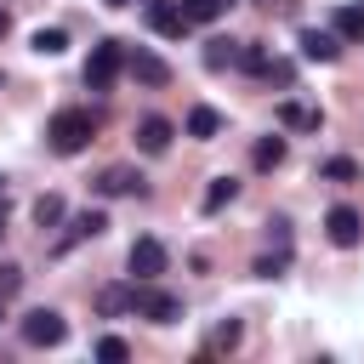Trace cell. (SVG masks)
Wrapping results in <instances>:
<instances>
[{
    "instance_id": "1",
    "label": "cell",
    "mask_w": 364,
    "mask_h": 364,
    "mask_svg": "<svg viewBox=\"0 0 364 364\" xmlns=\"http://www.w3.org/2000/svg\"><path fill=\"white\" fill-rule=\"evenodd\" d=\"M91 131H97L91 108H57V114H51V125H46V142H51V154L74 159V154H85V148H91Z\"/></svg>"
},
{
    "instance_id": "2",
    "label": "cell",
    "mask_w": 364,
    "mask_h": 364,
    "mask_svg": "<svg viewBox=\"0 0 364 364\" xmlns=\"http://www.w3.org/2000/svg\"><path fill=\"white\" fill-rule=\"evenodd\" d=\"M131 313H142V318H154V324H176V318H182V301H176L171 290H159L154 279H136V284H131Z\"/></svg>"
},
{
    "instance_id": "3",
    "label": "cell",
    "mask_w": 364,
    "mask_h": 364,
    "mask_svg": "<svg viewBox=\"0 0 364 364\" xmlns=\"http://www.w3.org/2000/svg\"><path fill=\"white\" fill-rule=\"evenodd\" d=\"M119 68H125V46H119V40H97L91 57H85V85H91V91H108V85L119 80Z\"/></svg>"
},
{
    "instance_id": "4",
    "label": "cell",
    "mask_w": 364,
    "mask_h": 364,
    "mask_svg": "<svg viewBox=\"0 0 364 364\" xmlns=\"http://www.w3.org/2000/svg\"><path fill=\"white\" fill-rule=\"evenodd\" d=\"M23 341L28 347H63L68 341V318L51 313V307H34V313H23Z\"/></svg>"
},
{
    "instance_id": "5",
    "label": "cell",
    "mask_w": 364,
    "mask_h": 364,
    "mask_svg": "<svg viewBox=\"0 0 364 364\" xmlns=\"http://www.w3.org/2000/svg\"><path fill=\"white\" fill-rule=\"evenodd\" d=\"M324 233H330V245H336V250H353V245L364 239V216H358L353 205H330V216H324Z\"/></svg>"
},
{
    "instance_id": "6",
    "label": "cell",
    "mask_w": 364,
    "mask_h": 364,
    "mask_svg": "<svg viewBox=\"0 0 364 364\" xmlns=\"http://www.w3.org/2000/svg\"><path fill=\"white\" fill-rule=\"evenodd\" d=\"M125 74L136 80V85H148V91H159L165 80H171V68H165V57H154V51H125Z\"/></svg>"
},
{
    "instance_id": "7",
    "label": "cell",
    "mask_w": 364,
    "mask_h": 364,
    "mask_svg": "<svg viewBox=\"0 0 364 364\" xmlns=\"http://www.w3.org/2000/svg\"><path fill=\"white\" fill-rule=\"evenodd\" d=\"M125 267H131V279H159L165 273V245L159 239H136L131 256H125Z\"/></svg>"
},
{
    "instance_id": "8",
    "label": "cell",
    "mask_w": 364,
    "mask_h": 364,
    "mask_svg": "<svg viewBox=\"0 0 364 364\" xmlns=\"http://www.w3.org/2000/svg\"><path fill=\"white\" fill-rule=\"evenodd\" d=\"M171 136H176V125H171L165 114H142V119H136V148H142V154H165Z\"/></svg>"
},
{
    "instance_id": "9",
    "label": "cell",
    "mask_w": 364,
    "mask_h": 364,
    "mask_svg": "<svg viewBox=\"0 0 364 364\" xmlns=\"http://www.w3.org/2000/svg\"><path fill=\"white\" fill-rule=\"evenodd\" d=\"M148 23H154V34H165V40H182L193 23L182 17V6H171V0H148Z\"/></svg>"
},
{
    "instance_id": "10",
    "label": "cell",
    "mask_w": 364,
    "mask_h": 364,
    "mask_svg": "<svg viewBox=\"0 0 364 364\" xmlns=\"http://www.w3.org/2000/svg\"><path fill=\"white\" fill-rule=\"evenodd\" d=\"M296 46H301V57H307V63H336V57H341L336 34H324V28H301V34H296Z\"/></svg>"
},
{
    "instance_id": "11",
    "label": "cell",
    "mask_w": 364,
    "mask_h": 364,
    "mask_svg": "<svg viewBox=\"0 0 364 364\" xmlns=\"http://www.w3.org/2000/svg\"><path fill=\"white\" fill-rule=\"evenodd\" d=\"M97 193H102V199H119V193H142V176H136L131 165H108V171L97 176Z\"/></svg>"
},
{
    "instance_id": "12",
    "label": "cell",
    "mask_w": 364,
    "mask_h": 364,
    "mask_svg": "<svg viewBox=\"0 0 364 364\" xmlns=\"http://www.w3.org/2000/svg\"><path fill=\"white\" fill-rule=\"evenodd\" d=\"M102 228H108V216H102V210H80V216H74V222H68V233H63V239H57V250H74V245H80V239H97V233H102Z\"/></svg>"
},
{
    "instance_id": "13",
    "label": "cell",
    "mask_w": 364,
    "mask_h": 364,
    "mask_svg": "<svg viewBox=\"0 0 364 364\" xmlns=\"http://www.w3.org/2000/svg\"><path fill=\"white\" fill-rule=\"evenodd\" d=\"M233 63H239V40H228V34L205 40V68H210V74H222V68H233Z\"/></svg>"
},
{
    "instance_id": "14",
    "label": "cell",
    "mask_w": 364,
    "mask_h": 364,
    "mask_svg": "<svg viewBox=\"0 0 364 364\" xmlns=\"http://www.w3.org/2000/svg\"><path fill=\"white\" fill-rule=\"evenodd\" d=\"M233 199H239V182H233V176H210V188H205L199 205H205V216H216V210L233 205Z\"/></svg>"
},
{
    "instance_id": "15",
    "label": "cell",
    "mask_w": 364,
    "mask_h": 364,
    "mask_svg": "<svg viewBox=\"0 0 364 364\" xmlns=\"http://www.w3.org/2000/svg\"><path fill=\"white\" fill-rule=\"evenodd\" d=\"M97 313H102V318L131 313V284H102V290H97Z\"/></svg>"
},
{
    "instance_id": "16",
    "label": "cell",
    "mask_w": 364,
    "mask_h": 364,
    "mask_svg": "<svg viewBox=\"0 0 364 364\" xmlns=\"http://www.w3.org/2000/svg\"><path fill=\"white\" fill-rule=\"evenodd\" d=\"M250 165H256V171H273V165H284V136H256V148H250Z\"/></svg>"
},
{
    "instance_id": "17",
    "label": "cell",
    "mask_w": 364,
    "mask_h": 364,
    "mask_svg": "<svg viewBox=\"0 0 364 364\" xmlns=\"http://www.w3.org/2000/svg\"><path fill=\"white\" fill-rule=\"evenodd\" d=\"M336 40H364V6H336Z\"/></svg>"
},
{
    "instance_id": "18",
    "label": "cell",
    "mask_w": 364,
    "mask_h": 364,
    "mask_svg": "<svg viewBox=\"0 0 364 364\" xmlns=\"http://www.w3.org/2000/svg\"><path fill=\"white\" fill-rule=\"evenodd\" d=\"M279 119L296 125V131H318V125H324V114H318V108H301V102H279Z\"/></svg>"
},
{
    "instance_id": "19",
    "label": "cell",
    "mask_w": 364,
    "mask_h": 364,
    "mask_svg": "<svg viewBox=\"0 0 364 364\" xmlns=\"http://www.w3.org/2000/svg\"><path fill=\"white\" fill-rule=\"evenodd\" d=\"M216 131H222V114H216V108H193V114H188V136H199V142H210Z\"/></svg>"
},
{
    "instance_id": "20",
    "label": "cell",
    "mask_w": 364,
    "mask_h": 364,
    "mask_svg": "<svg viewBox=\"0 0 364 364\" xmlns=\"http://www.w3.org/2000/svg\"><path fill=\"white\" fill-rule=\"evenodd\" d=\"M233 0H182V17L188 23H210V17H222Z\"/></svg>"
},
{
    "instance_id": "21",
    "label": "cell",
    "mask_w": 364,
    "mask_h": 364,
    "mask_svg": "<svg viewBox=\"0 0 364 364\" xmlns=\"http://www.w3.org/2000/svg\"><path fill=\"white\" fill-rule=\"evenodd\" d=\"M34 51H40V57H63V51H68V34H63V28H34Z\"/></svg>"
},
{
    "instance_id": "22",
    "label": "cell",
    "mask_w": 364,
    "mask_h": 364,
    "mask_svg": "<svg viewBox=\"0 0 364 364\" xmlns=\"http://www.w3.org/2000/svg\"><path fill=\"white\" fill-rule=\"evenodd\" d=\"M239 341H245V330H239V318H222V324L210 330V347H216V353H233Z\"/></svg>"
},
{
    "instance_id": "23",
    "label": "cell",
    "mask_w": 364,
    "mask_h": 364,
    "mask_svg": "<svg viewBox=\"0 0 364 364\" xmlns=\"http://www.w3.org/2000/svg\"><path fill=\"white\" fill-rule=\"evenodd\" d=\"M34 222H40V228H57V222H63V199H57V193H40V199H34Z\"/></svg>"
},
{
    "instance_id": "24",
    "label": "cell",
    "mask_w": 364,
    "mask_h": 364,
    "mask_svg": "<svg viewBox=\"0 0 364 364\" xmlns=\"http://www.w3.org/2000/svg\"><path fill=\"white\" fill-rule=\"evenodd\" d=\"M262 80H267V85H296V63H284V57H267Z\"/></svg>"
},
{
    "instance_id": "25",
    "label": "cell",
    "mask_w": 364,
    "mask_h": 364,
    "mask_svg": "<svg viewBox=\"0 0 364 364\" xmlns=\"http://www.w3.org/2000/svg\"><path fill=\"white\" fill-rule=\"evenodd\" d=\"M318 176H324V182H358V165H353V159H324Z\"/></svg>"
},
{
    "instance_id": "26",
    "label": "cell",
    "mask_w": 364,
    "mask_h": 364,
    "mask_svg": "<svg viewBox=\"0 0 364 364\" xmlns=\"http://www.w3.org/2000/svg\"><path fill=\"white\" fill-rule=\"evenodd\" d=\"M97 358H102V364H125V358H131V347H125L119 336H102V341H97Z\"/></svg>"
},
{
    "instance_id": "27",
    "label": "cell",
    "mask_w": 364,
    "mask_h": 364,
    "mask_svg": "<svg viewBox=\"0 0 364 364\" xmlns=\"http://www.w3.org/2000/svg\"><path fill=\"white\" fill-rule=\"evenodd\" d=\"M17 290H23V267L17 262H0V301H11Z\"/></svg>"
},
{
    "instance_id": "28",
    "label": "cell",
    "mask_w": 364,
    "mask_h": 364,
    "mask_svg": "<svg viewBox=\"0 0 364 364\" xmlns=\"http://www.w3.org/2000/svg\"><path fill=\"white\" fill-rule=\"evenodd\" d=\"M239 68H245V74H262V68H267V51H262V46H239Z\"/></svg>"
},
{
    "instance_id": "29",
    "label": "cell",
    "mask_w": 364,
    "mask_h": 364,
    "mask_svg": "<svg viewBox=\"0 0 364 364\" xmlns=\"http://www.w3.org/2000/svg\"><path fill=\"white\" fill-rule=\"evenodd\" d=\"M284 267H290V250H279V256H262V262H256V279H279Z\"/></svg>"
},
{
    "instance_id": "30",
    "label": "cell",
    "mask_w": 364,
    "mask_h": 364,
    "mask_svg": "<svg viewBox=\"0 0 364 364\" xmlns=\"http://www.w3.org/2000/svg\"><path fill=\"white\" fill-rule=\"evenodd\" d=\"M6 205H11V188H6V176H0V210H6Z\"/></svg>"
},
{
    "instance_id": "31",
    "label": "cell",
    "mask_w": 364,
    "mask_h": 364,
    "mask_svg": "<svg viewBox=\"0 0 364 364\" xmlns=\"http://www.w3.org/2000/svg\"><path fill=\"white\" fill-rule=\"evenodd\" d=\"M6 34H11V17H6V11H0V40H6Z\"/></svg>"
},
{
    "instance_id": "32",
    "label": "cell",
    "mask_w": 364,
    "mask_h": 364,
    "mask_svg": "<svg viewBox=\"0 0 364 364\" xmlns=\"http://www.w3.org/2000/svg\"><path fill=\"white\" fill-rule=\"evenodd\" d=\"M0 239H6V210H0Z\"/></svg>"
},
{
    "instance_id": "33",
    "label": "cell",
    "mask_w": 364,
    "mask_h": 364,
    "mask_svg": "<svg viewBox=\"0 0 364 364\" xmlns=\"http://www.w3.org/2000/svg\"><path fill=\"white\" fill-rule=\"evenodd\" d=\"M102 6H131V0H102Z\"/></svg>"
},
{
    "instance_id": "34",
    "label": "cell",
    "mask_w": 364,
    "mask_h": 364,
    "mask_svg": "<svg viewBox=\"0 0 364 364\" xmlns=\"http://www.w3.org/2000/svg\"><path fill=\"white\" fill-rule=\"evenodd\" d=\"M0 318H6V301H0Z\"/></svg>"
}]
</instances>
